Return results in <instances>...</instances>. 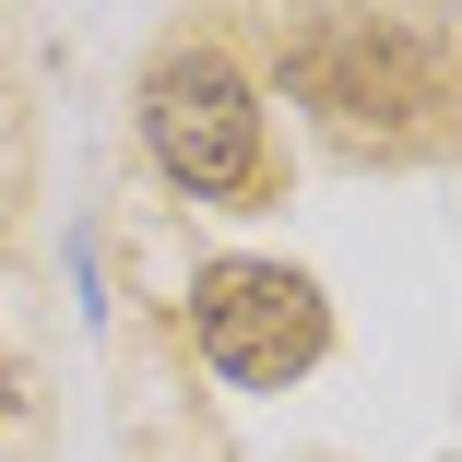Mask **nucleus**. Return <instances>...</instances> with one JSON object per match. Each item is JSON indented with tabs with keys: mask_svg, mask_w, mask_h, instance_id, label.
Instances as JSON below:
<instances>
[{
	"mask_svg": "<svg viewBox=\"0 0 462 462\" xmlns=\"http://www.w3.org/2000/svg\"><path fill=\"white\" fill-rule=\"evenodd\" d=\"M143 154L166 190H190L214 214H273V119L226 48H166L143 71Z\"/></svg>",
	"mask_w": 462,
	"mask_h": 462,
	"instance_id": "f257e3e1",
	"label": "nucleus"
},
{
	"mask_svg": "<svg viewBox=\"0 0 462 462\" xmlns=\"http://www.w3.org/2000/svg\"><path fill=\"white\" fill-rule=\"evenodd\" d=\"M13 403H24V392H13V356H0V427H13Z\"/></svg>",
	"mask_w": 462,
	"mask_h": 462,
	"instance_id": "20e7f679",
	"label": "nucleus"
},
{
	"mask_svg": "<svg viewBox=\"0 0 462 462\" xmlns=\"http://www.w3.org/2000/svg\"><path fill=\"white\" fill-rule=\"evenodd\" d=\"M190 344L214 380L237 392H285L332 356V297L309 285L297 261H202L190 285Z\"/></svg>",
	"mask_w": 462,
	"mask_h": 462,
	"instance_id": "f03ea898",
	"label": "nucleus"
},
{
	"mask_svg": "<svg viewBox=\"0 0 462 462\" xmlns=\"http://www.w3.org/2000/svg\"><path fill=\"white\" fill-rule=\"evenodd\" d=\"M309 96L367 143V107H439V60H427L403 24L356 13V24H332V36L309 48Z\"/></svg>",
	"mask_w": 462,
	"mask_h": 462,
	"instance_id": "7ed1b4c3",
	"label": "nucleus"
}]
</instances>
